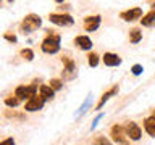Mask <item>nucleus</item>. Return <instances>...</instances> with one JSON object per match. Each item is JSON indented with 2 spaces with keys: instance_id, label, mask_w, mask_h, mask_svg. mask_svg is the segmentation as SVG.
<instances>
[{
  "instance_id": "ddd939ff",
  "label": "nucleus",
  "mask_w": 155,
  "mask_h": 145,
  "mask_svg": "<svg viewBox=\"0 0 155 145\" xmlns=\"http://www.w3.org/2000/svg\"><path fill=\"white\" fill-rule=\"evenodd\" d=\"M15 97H18L19 100H29L31 98V94H29V87L26 85H18L16 90H15Z\"/></svg>"
},
{
  "instance_id": "a878e982",
  "label": "nucleus",
  "mask_w": 155,
  "mask_h": 145,
  "mask_svg": "<svg viewBox=\"0 0 155 145\" xmlns=\"http://www.w3.org/2000/svg\"><path fill=\"white\" fill-rule=\"evenodd\" d=\"M5 39H7V40H10V42H16V36H12V34H5Z\"/></svg>"
},
{
  "instance_id": "4be33fe9",
  "label": "nucleus",
  "mask_w": 155,
  "mask_h": 145,
  "mask_svg": "<svg viewBox=\"0 0 155 145\" xmlns=\"http://www.w3.org/2000/svg\"><path fill=\"white\" fill-rule=\"evenodd\" d=\"M48 84H50V87H52L53 90H60L61 87H63L61 79H50V82H48Z\"/></svg>"
},
{
  "instance_id": "a211bd4d",
  "label": "nucleus",
  "mask_w": 155,
  "mask_h": 145,
  "mask_svg": "<svg viewBox=\"0 0 155 145\" xmlns=\"http://www.w3.org/2000/svg\"><path fill=\"white\" fill-rule=\"evenodd\" d=\"M87 63H89V66L95 68L97 65H99V55L94 53V52H91L89 55H87Z\"/></svg>"
},
{
  "instance_id": "9d476101",
  "label": "nucleus",
  "mask_w": 155,
  "mask_h": 145,
  "mask_svg": "<svg viewBox=\"0 0 155 145\" xmlns=\"http://www.w3.org/2000/svg\"><path fill=\"white\" fill-rule=\"evenodd\" d=\"M74 44L81 48V50H91L92 48V40H91V37H87V36H78L74 39Z\"/></svg>"
},
{
  "instance_id": "f03ea898",
  "label": "nucleus",
  "mask_w": 155,
  "mask_h": 145,
  "mask_svg": "<svg viewBox=\"0 0 155 145\" xmlns=\"http://www.w3.org/2000/svg\"><path fill=\"white\" fill-rule=\"evenodd\" d=\"M41 48L42 52L45 53H57L60 50V36H57V34H48V36L42 40L41 44Z\"/></svg>"
},
{
  "instance_id": "1a4fd4ad",
  "label": "nucleus",
  "mask_w": 155,
  "mask_h": 145,
  "mask_svg": "<svg viewBox=\"0 0 155 145\" xmlns=\"http://www.w3.org/2000/svg\"><path fill=\"white\" fill-rule=\"evenodd\" d=\"M100 26V16L99 14H95V16H87L84 18V29L87 32H92L95 31L97 27Z\"/></svg>"
},
{
  "instance_id": "5701e85b",
  "label": "nucleus",
  "mask_w": 155,
  "mask_h": 145,
  "mask_svg": "<svg viewBox=\"0 0 155 145\" xmlns=\"http://www.w3.org/2000/svg\"><path fill=\"white\" fill-rule=\"evenodd\" d=\"M131 71H133V74L139 76V74H140V72H142L144 69H142V66H140V65H134L133 68H131Z\"/></svg>"
},
{
  "instance_id": "20e7f679",
  "label": "nucleus",
  "mask_w": 155,
  "mask_h": 145,
  "mask_svg": "<svg viewBox=\"0 0 155 145\" xmlns=\"http://www.w3.org/2000/svg\"><path fill=\"white\" fill-rule=\"evenodd\" d=\"M44 103H45V100H44V97L39 94V95L32 97L31 100L26 102V105H24V110H26V111H39V110H42Z\"/></svg>"
},
{
  "instance_id": "2eb2a0df",
  "label": "nucleus",
  "mask_w": 155,
  "mask_h": 145,
  "mask_svg": "<svg viewBox=\"0 0 155 145\" xmlns=\"http://www.w3.org/2000/svg\"><path fill=\"white\" fill-rule=\"evenodd\" d=\"M39 92H41V95L44 97V100H52L53 94H55V90H53L50 85H41L39 87Z\"/></svg>"
},
{
  "instance_id": "6ab92c4d",
  "label": "nucleus",
  "mask_w": 155,
  "mask_h": 145,
  "mask_svg": "<svg viewBox=\"0 0 155 145\" xmlns=\"http://www.w3.org/2000/svg\"><path fill=\"white\" fill-rule=\"evenodd\" d=\"M19 55H21L24 60H28V61H32L34 60V52L31 50V48H23V50L19 52Z\"/></svg>"
},
{
  "instance_id": "423d86ee",
  "label": "nucleus",
  "mask_w": 155,
  "mask_h": 145,
  "mask_svg": "<svg viewBox=\"0 0 155 145\" xmlns=\"http://www.w3.org/2000/svg\"><path fill=\"white\" fill-rule=\"evenodd\" d=\"M140 16H142V8H139V7L120 13V18L124 19V21H136V19H139Z\"/></svg>"
},
{
  "instance_id": "393cba45",
  "label": "nucleus",
  "mask_w": 155,
  "mask_h": 145,
  "mask_svg": "<svg viewBox=\"0 0 155 145\" xmlns=\"http://www.w3.org/2000/svg\"><path fill=\"white\" fill-rule=\"evenodd\" d=\"M0 145H15V140H13L12 137H8V139L2 140V142H0Z\"/></svg>"
},
{
  "instance_id": "39448f33",
  "label": "nucleus",
  "mask_w": 155,
  "mask_h": 145,
  "mask_svg": "<svg viewBox=\"0 0 155 145\" xmlns=\"http://www.w3.org/2000/svg\"><path fill=\"white\" fill-rule=\"evenodd\" d=\"M110 135H111V140H115L116 143H126V130L123 129V126H120V124H116L111 127L110 130Z\"/></svg>"
},
{
  "instance_id": "dca6fc26",
  "label": "nucleus",
  "mask_w": 155,
  "mask_h": 145,
  "mask_svg": "<svg viewBox=\"0 0 155 145\" xmlns=\"http://www.w3.org/2000/svg\"><path fill=\"white\" fill-rule=\"evenodd\" d=\"M140 23H142V26H152L155 23V10H150L147 14H144Z\"/></svg>"
},
{
  "instance_id": "f8f14e48",
  "label": "nucleus",
  "mask_w": 155,
  "mask_h": 145,
  "mask_svg": "<svg viewBox=\"0 0 155 145\" xmlns=\"http://www.w3.org/2000/svg\"><path fill=\"white\" fill-rule=\"evenodd\" d=\"M116 92H118V85H113V87H111L110 90H107L105 94L100 97V100H99V103H97L95 110H102V106H104V103H105V102L110 98V97H113V95L116 94Z\"/></svg>"
},
{
  "instance_id": "412c9836",
  "label": "nucleus",
  "mask_w": 155,
  "mask_h": 145,
  "mask_svg": "<svg viewBox=\"0 0 155 145\" xmlns=\"http://www.w3.org/2000/svg\"><path fill=\"white\" fill-rule=\"evenodd\" d=\"M94 145H111L110 143V140L104 137V135H99V137H95L94 139Z\"/></svg>"
},
{
  "instance_id": "bb28decb",
  "label": "nucleus",
  "mask_w": 155,
  "mask_h": 145,
  "mask_svg": "<svg viewBox=\"0 0 155 145\" xmlns=\"http://www.w3.org/2000/svg\"><path fill=\"white\" fill-rule=\"evenodd\" d=\"M152 116H153V118H155V110H153V111H152Z\"/></svg>"
},
{
  "instance_id": "aec40b11",
  "label": "nucleus",
  "mask_w": 155,
  "mask_h": 145,
  "mask_svg": "<svg viewBox=\"0 0 155 145\" xmlns=\"http://www.w3.org/2000/svg\"><path fill=\"white\" fill-rule=\"evenodd\" d=\"M18 103H19V98H18V97H7V98H5V105H7V106H13V108H15V106H18Z\"/></svg>"
},
{
  "instance_id": "cd10ccee",
  "label": "nucleus",
  "mask_w": 155,
  "mask_h": 145,
  "mask_svg": "<svg viewBox=\"0 0 155 145\" xmlns=\"http://www.w3.org/2000/svg\"><path fill=\"white\" fill-rule=\"evenodd\" d=\"M123 145H126V143H123Z\"/></svg>"
},
{
  "instance_id": "0eeeda50",
  "label": "nucleus",
  "mask_w": 155,
  "mask_h": 145,
  "mask_svg": "<svg viewBox=\"0 0 155 145\" xmlns=\"http://www.w3.org/2000/svg\"><path fill=\"white\" fill-rule=\"evenodd\" d=\"M126 134H128V137L131 140H139L140 135H142V132H140V127L136 123H133V121H129L128 124H126Z\"/></svg>"
},
{
  "instance_id": "f257e3e1",
  "label": "nucleus",
  "mask_w": 155,
  "mask_h": 145,
  "mask_svg": "<svg viewBox=\"0 0 155 145\" xmlns=\"http://www.w3.org/2000/svg\"><path fill=\"white\" fill-rule=\"evenodd\" d=\"M41 24H42V19L39 14H28V16H24L23 19V23H21V26H19V29L24 32V34H29V32H32V31H36L37 27H41Z\"/></svg>"
},
{
  "instance_id": "9b49d317",
  "label": "nucleus",
  "mask_w": 155,
  "mask_h": 145,
  "mask_svg": "<svg viewBox=\"0 0 155 145\" xmlns=\"http://www.w3.org/2000/svg\"><path fill=\"white\" fill-rule=\"evenodd\" d=\"M121 63V58L116 55V53H105L104 55V65L107 66H118Z\"/></svg>"
},
{
  "instance_id": "7ed1b4c3",
  "label": "nucleus",
  "mask_w": 155,
  "mask_h": 145,
  "mask_svg": "<svg viewBox=\"0 0 155 145\" xmlns=\"http://www.w3.org/2000/svg\"><path fill=\"white\" fill-rule=\"evenodd\" d=\"M48 19H50V23L57 24V26H71V24L74 23V19H73V16H70V14L52 13L50 16H48Z\"/></svg>"
},
{
  "instance_id": "4468645a",
  "label": "nucleus",
  "mask_w": 155,
  "mask_h": 145,
  "mask_svg": "<svg viewBox=\"0 0 155 145\" xmlns=\"http://www.w3.org/2000/svg\"><path fill=\"white\" fill-rule=\"evenodd\" d=\"M144 127H145V132L149 135L155 137V118L153 116H150V118H147L144 121Z\"/></svg>"
},
{
  "instance_id": "6e6552de",
  "label": "nucleus",
  "mask_w": 155,
  "mask_h": 145,
  "mask_svg": "<svg viewBox=\"0 0 155 145\" xmlns=\"http://www.w3.org/2000/svg\"><path fill=\"white\" fill-rule=\"evenodd\" d=\"M61 61H63V65H65V71H63V76L65 77H74L76 74V65H74V61L71 60L70 56H63L61 58Z\"/></svg>"
},
{
  "instance_id": "f3484780",
  "label": "nucleus",
  "mask_w": 155,
  "mask_h": 145,
  "mask_svg": "<svg viewBox=\"0 0 155 145\" xmlns=\"http://www.w3.org/2000/svg\"><path fill=\"white\" fill-rule=\"evenodd\" d=\"M140 39H142V32H140V29H137V27L131 29V31H129V40H131V44H137Z\"/></svg>"
},
{
  "instance_id": "b1692460",
  "label": "nucleus",
  "mask_w": 155,
  "mask_h": 145,
  "mask_svg": "<svg viewBox=\"0 0 155 145\" xmlns=\"http://www.w3.org/2000/svg\"><path fill=\"white\" fill-rule=\"evenodd\" d=\"M5 116H8V118H13V116H15V118H23V114H19V113H16V111H5Z\"/></svg>"
}]
</instances>
